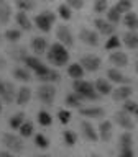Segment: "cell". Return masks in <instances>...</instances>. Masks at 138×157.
<instances>
[{"instance_id": "cell-1", "label": "cell", "mask_w": 138, "mask_h": 157, "mask_svg": "<svg viewBox=\"0 0 138 157\" xmlns=\"http://www.w3.org/2000/svg\"><path fill=\"white\" fill-rule=\"evenodd\" d=\"M48 59L49 62L54 64V66L61 67V66H66L69 62V51L67 48L61 44L59 41L53 43L51 46H49V51H48Z\"/></svg>"}, {"instance_id": "cell-2", "label": "cell", "mask_w": 138, "mask_h": 157, "mask_svg": "<svg viewBox=\"0 0 138 157\" xmlns=\"http://www.w3.org/2000/svg\"><path fill=\"white\" fill-rule=\"evenodd\" d=\"M72 90L77 93V95H81L84 100H89V101H97L100 95H99V92L95 90V85H94L92 82H87V80H74L72 82Z\"/></svg>"}, {"instance_id": "cell-3", "label": "cell", "mask_w": 138, "mask_h": 157, "mask_svg": "<svg viewBox=\"0 0 138 157\" xmlns=\"http://www.w3.org/2000/svg\"><path fill=\"white\" fill-rule=\"evenodd\" d=\"M56 13L51 12V10H43L41 13H38L34 17V25L39 31L43 33H49V29L53 28V25L56 23Z\"/></svg>"}, {"instance_id": "cell-4", "label": "cell", "mask_w": 138, "mask_h": 157, "mask_svg": "<svg viewBox=\"0 0 138 157\" xmlns=\"http://www.w3.org/2000/svg\"><path fill=\"white\" fill-rule=\"evenodd\" d=\"M2 142H3V146L7 147V151L13 152V154H20V152H23V149H25L23 137L13 134V132H5L2 136Z\"/></svg>"}, {"instance_id": "cell-5", "label": "cell", "mask_w": 138, "mask_h": 157, "mask_svg": "<svg viewBox=\"0 0 138 157\" xmlns=\"http://www.w3.org/2000/svg\"><path fill=\"white\" fill-rule=\"evenodd\" d=\"M56 93H58V90L53 83H41L36 90L39 101H43L44 105H53L54 100H56Z\"/></svg>"}, {"instance_id": "cell-6", "label": "cell", "mask_w": 138, "mask_h": 157, "mask_svg": "<svg viewBox=\"0 0 138 157\" xmlns=\"http://www.w3.org/2000/svg\"><path fill=\"white\" fill-rule=\"evenodd\" d=\"M79 39H81L82 44L86 46H91V48H97L100 44V34H99L95 29H91V28H81L79 29Z\"/></svg>"}, {"instance_id": "cell-7", "label": "cell", "mask_w": 138, "mask_h": 157, "mask_svg": "<svg viewBox=\"0 0 138 157\" xmlns=\"http://www.w3.org/2000/svg\"><path fill=\"white\" fill-rule=\"evenodd\" d=\"M56 38H58V41L61 44H64L67 49L74 46V34H72L71 28H69L67 25H59L56 28Z\"/></svg>"}, {"instance_id": "cell-8", "label": "cell", "mask_w": 138, "mask_h": 157, "mask_svg": "<svg viewBox=\"0 0 138 157\" xmlns=\"http://www.w3.org/2000/svg\"><path fill=\"white\" fill-rule=\"evenodd\" d=\"M81 66L86 72H97L102 67V59L95 54H86L81 57Z\"/></svg>"}, {"instance_id": "cell-9", "label": "cell", "mask_w": 138, "mask_h": 157, "mask_svg": "<svg viewBox=\"0 0 138 157\" xmlns=\"http://www.w3.org/2000/svg\"><path fill=\"white\" fill-rule=\"evenodd\" d=\"M94 26H95V31L102 36H112L115 33V25L110 23L107 18H95L94 20Z\"/></svg>"}, {"instance_id": "cell-10", "label": "cell", "mask_w": 138, "mask_h": 157, "mask_svg": "<svg viewBox=\"0 0 138 157\" xmlns=\"http://www.w3.org/2000/svg\"><path fill=\"white\" fill-rule=\"evenodd\" d=\"M113 118H115V123L118 126L122 128V129L125 131H133L135 129V121H133L132 115H128L127 111H117L115 115H113Z\"/></svg>"}, {"instance_id": "cell-11", "label": "cell", "mask_w": 138, "mask_h": 157, "mask_svg": "<svg viewBox=\"0 0 138 157\" xmlns=\"http://www.w3.org/2000/svg\"><path fill=\"white\" fill-rule=\"evenodd\" d=\"M107 78L110 82H115V83H120V85H130L132 83V78L125 75L120 69H117V67H112V69H108L107 71Z\"/></svg>"}, {"instance_id": "cell-12", "label": "cell", "mask_w": 138, "mask_h": 157, "mask_svg": "<svg viewBox=\"0 0 138 157\" xmlns=\"http://www.w3.org/2000/svg\"><path fill=\"white\" fill-rule=\"evenodd\" d=\"M108 61H110V64L117 69H122V67L128 66V56L123 51H120V49L112 51L110 54H108Z\"/></svg>"}, {"instance_id": "cell-13", "label": "cell", "mask_w": 138, "mask_h": 157, "mask_svg": "<svg viewBox=\"0 0 138 157\" xmlns=\"http://www.w3.org/2000/svg\"><path fill=\"white\" fill-rule=\"evenodd\" d=\"M97 132H99V139L104 141V142H108L112 139V136H113V124H112V121H108V120L100 121Z\"/></svg>"}, {"instance_id": "cell-14", "label": "cell", "mask_w": 138, "mask_h": 157, "mask_svg": "<svg viewBox=\"0 0 138 157\" xmlns=\"http://www.w3.org/2000/svg\"><path fill=\"white\" fill-rule=\"evenodd\" d=\"M81 129H82V136L86 137L89 142H97L99 141V132H97L95 128H94L92 123H89L87 120H82L81 121Z\"/></svg>"}, {"instance_id": "cell-15", "label": "cell", "mask_w": 138, "mask_h": 157, "mask_svg": "<svg viewBox=\"0 0 138 157\" xmlns=\"http://www.w3.org/2000/svg\"><path fill=\"white\" fill-rule=\"evenodd\" d=\"M132 95H133V88L130 85H120L112 92L113 101H127V100H130Z\"/></svg>"}, {"instance_id": "cell-16", "label": "cell", "mask_w": 138, "mask_h": 157, "mask_svg": "<svg viewBox=\"0 0 138 157\" xmlns=\"http://www.w3.org/2000/svg\"><path fill=\"white\" fill-rule=\"evenodd\" d=\"M30 48H31V51L34 52V56H39V54L46 52V49H48L46 38H43V36H34V38L31 39V43H30Z\"/></svg>"}, {"instance_id": "cell-17", "label": "cell", "mask_w": 138, "mask_h": 157, "mask_svg": "<svg viewBox=\"0 0 138 157\" xmlns=\"http://www.w3.org/2000/svg\"><path fill=\"white\" fill-rule=\"evenodd\" d=\"M94 85H95V90L99 92V95H100V97L112 95V92H113L112 83H110L108 78H97V80L94 82Z\"/></svg>"}, {"instance_id": "cell-18", "label": "cell", "mask_w": 138, "mask_h": 157, "mask_svg": "<svg viewBox=\"0 0 138 157\" xmlns=\"http://www.w3.org/2000/svg\"><path fill=\"white\" fill-rule=\"evenodd\" d=\"M17 92H18V88H15V85L12 82H5V88H3L0 98H2V101H5V103H12L15 98H17Z\"/></svg>"}, {"instance_id": "cell-19", "label": "cell", "mask_w": 138, "mask_h": 157, "mask_svg": "<svg viewBox=\"0 0 138 157\" xmlns=\"http://www.w3.org/2000/svg\"><path fill=\"white\" fill-rule=\"evenodd\" d=\"M122 43L128 49H138V31H127L122 36Z\"/></svg>"}, {"instance_id": "cell-20", "label": "cell", "mask_w": 138, "mask_h": 157, "mask_svg": "<svg viewBox=\"0 0 138 157\" xmlns=\"http://www.w3.org/2000/svg\"><path fill=\"white\" fill-rule=\"evenodd\" d=\"M30 100H31V88L30 87H20L18 92H17V98H15L17 105L25 106L30 103Z\"/></svg>"}, {"instance_id": "cell-21", "label": "cell", "mask_w": 138, "mask_h": 157, "mask_svg": "<svg viewBox=\"0 0 138 157\" xmlns=\"http://www.w3.org/2000/svg\"><path fill=\"white\" fill-rule=\"evenodd\" d=\"M122 23L127 26L128 31H136L138 29V15L135 12H128L123 15L122 18Z\"/></svg>"}, {"instance_id": "cell-22", "label": "cell", "mask_w": 138, "mask_h": 157, "mask_svg": "<svg viewBox=\"0 0 138 157\" xmlns=\"http://www.w3.org/2000/svg\"><path fill=\"white\" fill-rule=\"evenodd\" d=\"M15 20H17V25L20 26V29H23V31H31L33 23H31V20H30L28 13L18 12L17 15H15Z\"/></svg>"}, {"instance_id": "cell-23", "label": "cell", "mask_w": 138, "mask_h": 157, "mask_svg": "<svg viewBox=\"0 0 138 157\" xmlns=\"http://www.w3.org/2000/svg\"><path fill=\"white\" fill-rule=\"evenodd\" d=\"M84 74H86V71L81 66V62H72L67 66V75L71 78H74V80H81L84 77Z\"/></svg>"}, {"instance_id": "cell-24", "label": "cell", "mask_w": 138, "mask_h": 157, "mask_svg": "<svg viewBox=\"0 0 138 157\" xmlns=\"http://www.w3.org/2000/svg\"><path fill=\"white\" fill-rule=\"evenodd\" d=\"M79 113L86 118H102L105 115V110L100 106H87V108H79Z\"/></svg>"}, {"instance_id": "cell-25", "label": "cell", "mask_w": 138, "mask_h": 157, "mask_svg": "<svg viewBox=\"0 0 138 157\" xmlns=\"http://www.w3.org/2000/svg\"><path fill=\"white\" fill-rule=\"evenodd\" d=\"M7 52H8V56L12 57L13 61H17V62H23L25 57L28 56L25 46H12V48H8Z\"/></svg>"}, {"instance_id": "cell-26", "label": "cell", "mask_w": 138, "mask_h": 157, "mask_svg": "<svg viewBox=\"0 0 138 157\" xmlns=\"http://www.w3.org/2000/svg\"><path fill=\"white\" fill-rule=\"evenodd\" d=\"M43 64H44V62H43L38 56H34V54H28V56L25 57V61H23V66H25V67H28L30 71H33V72H34V71H38V69L41 67Z\"/></svg>"}, {"instance_id": "cell-27", "label": "cell", "mask_w": 138, "mask_h": 157, "mask_svg": "<svg viewBox=\"0 0 138 157\" xmlns=\"http://www.w3.org/2000/svg\"><path fill=\"white\" fill-rule=\"evenodd\" d=\"M13 77L20 82H30L31 80V72H30L28 67L18 66V67H15V71H13Z\"/></svg>"}, {"instance_id": "cell-28", "label": "cell", "mask_w": 138, "mask_h": 157, "mask_svg": "<svg viewBox=\"0 0 138 157\" xmlns=\"http://www.w3.org/2000/svg\"><path fill=\"white\" fill-rule=\"evenodd\" d=\"M82 103H84V98L81 95H77L76 92H71L66 97V105L69 108H82Z\"/></svg>"}, {"instance_id": "cell-29", "label": "cell", "mask_w": 138, "mask_h": 157, "mask_svg": "<svg viewBox=\"0 0 138 157\" xmlns=\"http://www.w3.org/2000/svg\"><path fill=\"white\" fill-rule=\"evenodd\" d=\"M122 18H123V13H122L120 10H118V8L115 7V5L107 10V20H108L110 23L117 25V23H120V21H122Z\"/></svg>"}, {"instance_id": "cell-30", "label": "cell", "mask_w": 138, "mask_h": 157, "mask_svg": "<svg viewBox=\"0 0 138 157\" xmlns=\"http://www.w3.org/2000/svg\"><path fill=\"white\" fill-rule=\"evenodd\" d=\"M15 5H17L18 12H31L36 7V2L34 0H15Z\"/></svg>"}, {"instance_id": "cell-31", "label": "cell", "mask_w": 138, "mask_h": 157, "mask_svg": "<svg viewBox=\"0 0 138 157\" xmlns=\"http://www.w3.org/2000/svg\"><path fill=\"white\" fill-rule=\"evenodd\" d=\"M25 118H26V116H25V113H23V111L15 113V115L8 120L10 128H12V129H20V126H22L23 123H25Z\"/></svg>"}, {"instance_id": "cell-32", "label": "cell", "mask_w": 138, "mask_h": 157, "mask_svg": "<svg viewBox=\"0 0 138 157\" xmlns=\"http://www.w3.org/2000/svg\"><path fill=\"white\" fill-rule=\"evenodd\" d=\"M12 5L10 3H5V5H0V23L2 25H7L12 18Z\"/></svg>"}, {"instance_id": "cell-33", "label": "cell", "mask_w": 138, "mask_h": 157, "mask_svg": "<svg viewBox=\"0 0 138 157\" xmlns=\"http://www.w3.org/2000/svg\"><path fill=\"white\" fill-rule=\"evenodd\" d=\"M58 17L61 20H64V21H69L72 18V8L67 3H61L58 7Z\"/></svg>"}, {"instance_id": "cell-34", "label": "cell", "mask_w": 138, "mask_h": 157, "mask_svg": "<svg viewBox=\"0 0 138 157\" xmlns=\"http://www.w3.org/2000/svg\"><path fill=\"white\" fill-rule=\"evenodd\" d=\"M122 46V38H118L117 34H112L108 36V39L105 41V49L107 51H117Z\"/></svg>"}, {"instance_id": "cell-35", "label": "cell", "mask_w": 138, "mask_h": 157, "mask_svg": "<svg viewBox=\"0 0 138 157\" xmlns=\"http://www.w3.org/2000/svg\"><path fill=\"white\" fill-rule=\"evenodd\" d=\"M3 36H5V39H7L8 43H17L18 39L22 38V29L20 28H8Z\"/></svg>"}, {"instance_id": "cell-36", "label": "cell", "mask_w": 138, "mask_h": 157, "mask_svg": "<svg viewBox=\"0 0 138 157\" xmlns=\"http://www.w3.org/2000/svg\"><path fill=\"white\" fill-rule=\"evenodd\" d=\"M118 146H120V149L133 146V136H132L130 131H125V132L120 134V137H118Z\"/></svg>"}, {"instance_id": "cell-37", "label": "cell", "mask_w": 138, "mask_h": 157, "mask_svg": "<svg viewBox=\"0 0 138 157\" xmlns=\"http://www.w3.org/2000/svg\"><path fill=\"white\" fill-rule=\"evenodd\" d=\"M123 111H127L128 115H135L138 116V101L135 100H127V101H123Z\"/></svg>"}, {"instance_id": "cell-38", "label": "cell", "mask_w": 138, "mask_h": 157, "mask_svg": "<svg viewBox=\"0 0 138 157\" xmlns=\"http://www.w3.org/2000/svg\"><path fill=\"white\" fill-rule=\"evenodd\" d=\"M59 78H61V75H59V72L58 71H54V69H51L46 75L41 77V78H38V80H41L43 83H54V82H58Z\"/></svg>"}, {"instance_id": "cell-39", "label": "cell", "mask_w": 138, "mask_h": 157, "mask_svg": "<svg viewBox=\"0 0 138 157\" xmlns=\"http://www.w3.org/2000/svg\"><path fill=\"white\" fill-rule=\"evenodd\" d=\"M38 123H39L41 126H51V123H53V116H51V113L41 110V111L38 113Z\"/></svg>"}, {"instance_id": "cell-40", "label": "cell", "mask_w": 138, "mask_h": 157, "mask_svg": "<svg viewBox=\"0 0 138 157\" xmlns=\"http://www.w3.org/2000/svg\"><path fill=\"white\" fill-rule=\"evenodd\" d=\"M108 7V0H94V12L95 13H107Z\"/></svg>"}, {"instance_id": "cell-41", "label": "cell", "mask_w": 138, "mask_h": 157, "mask_svg": "<svg viewBox=\"0 0 138 157\" xmlns=\"http://www.w3.org/2000/svg\"><path fill=\"white\" fill-rule=\"evenodd\" d=\"M115 7L120 10L123 15H125V13H128V12H132L133 2H132V0H118V2L115 3Z\"/></svg>"}, {"instance_id": "cell-42", "label": "cell", "mask_w": 138, "mask_h": 157, "mask_svg": "<svg viewBox=\"0 0 138 157\" xmlns=\"http://www.w3.org/2000/svg\"><path fill=\"white\" fill-rule=\"evenodd\" d=\"M20 136L22 137H30L33 134V123H30V121H25L22 126H20Z\"/></svg>"}, {"instance_id": "cell-43", "label": "cell", "mask_w": 138, "mask_h": 157, "mask_svg": "<svg viewBox=\"0 0 138 157\" xmlns=\"http://www.w3.org/2000/svg\"><path fill=\"white\" fill-rule=\"evenodd\" d=\"M63 139H64V142H66L67 146H76L77 136H76V132H72L71 129H67V131L63 132Z\"/></svg>"}, {"instance_id": "cell-44", "label": "cell", "mask_w": 138, "mask_h": 157, "mask_svg": "<svg viewBox=\"0 0 138 157\" xmlns=\"http://www.w3.org/2000/svg\"><path fill=\"white\" fill-rule=\"evenodd\" d=\"M34 144H36L39 149H48L49 147V139L44 134H36L34 136Z\"/></svg>"}, {"instance_id": "cell-45", "label": "cell", "mask_w": 138, "mask_h": 157, "mask_svg": "<svg viewBox=\"0 0 138 157\" xmlns=\"http://www.w3.org/2000/svg\"><path fill=\"white\" fill-rule=\"evenodd\" d=\"M58 120H59V123L61 124H67L69 121H71V111H67V110H59L58 111Z\"/></svg>"}, {"instance_id": "cell-46", "label": "cell", "mask_w": 138, "mask_h": 157, "mask_svg": "<svg viewBox=\"0 0 138 157\" xmlns=\"http://www.w3.org/2000/svg\"><path fill=\"white\" fill-rule=\"evenodd\" d=\"M64 3H67L72 10H82L84 8V0H66Z\"/></svg>"}, {"instance_id": "cell-47", "label": "cell", "mask_w": 138, "mask_h": 157, "mask_svg": "<svg viewBox=\"0 0 138 157\" xmlns=\"http://www.w3.org/2000/svg\"><path fill=\"white\" fill-rule=\"evenodd\" d=\"M117 157H135V152H133V147H123V149L118 151Z\"/></svg>"}, {"instance_id": "cell-48", "label": "cell", "mask_w": 138, "mask_h": 157, "mask_svg": "<svg viewBox=\"0 0 138 157\" xmlns=\"http://www.w3.org/2000/svg\"><path fill=\"white\" fill-rule=\"evenodd\" d=\"M0 157H17V155L10 151H0Z\"/></svg>"}, {"instance_id": "cell-49", "label": "cell", "mask_w": 138, "mask_h": 157, "mask_svg": "<svg viewBox=\"0 0 138 157\" xmlns=\"http://www.w3.org/2000/svg\"><path fill=\"white\" fill-rule=\"evenodd\" d=\"M5 67H7V59L3 56H0V71H3Z\"/></svg>"}, {"instance_id": "cell-50", "label": "cell", "mask_w": 138, "mask_h": 157, "mask_svg": "<svg viewBox=\"0 0 138 157\" xmlns=\"http://www.w3.org/2000/svg\"><path fill=\"white\" fill-rule=\"evenodd\" d=\"M3 88H5V82L0 78V95H2V92H3Z\"/></svg>"}, {"instance_id": "cell-51", "label": "cell", "mask_w": 138, "mask_h": 157, "mask_svg": "<svg viewBox=\"0 0 138 157\" xmlns=\"http://www.w3.org/2000/svg\"><path fill=\"white\" fill-rule=\"evenodd\" d=\"M2 108H3V101H2V98H0V113H2Z\"/></svg>"}, {"instance_id": "cell-52", "label": "cell", "mask_w": 138, "mask_h": 157, "mask_svg": "<svg viewBox=\"0 0 138 157\" xmlns=\"http://www.w3.org/2000/svg\"><path fill=\"white\" fill-rule=\"evenodd\" d=\"M39 2H43V3H51L53 0H39Z\"/></svg>"}, {"instance_id": "cell-53", "label": "cell", "mask_w": 138, "mask_h": 157, "mask_svg": "<svg viewBox=\"0 0 138 157\" xmlns=\"http://www.w3.org/2000/svg\"><path fill=\"white\" fill-rule=\"evenodd\" d=\"M5 3H8V0H0V5H5Z\"/></svg>"}, {"instance_id": "cell-54", "label": "cell", "mask_w": 138, "mask_h": 157, "mask_svg": "<svg viewBox=\"0 0 138 157\" xmlns=\"http://www.w3.org/2000/svg\"><path fill=\"white\" fill-rule=\"evenodd\" d=\"M38 157H51L49 154H41V155H38Z\"/></svg>"}, {"instance_id": "cell-55", "label": "cell", "mask_w": 138, "mask_h": 157, "mask_svg": "<svg viewBox=\"0 0 138 157\" xmlns=\"http://www.w3.org/2000/svg\"><path fill=\"white\" fill-rule=\"evenodd\" d=\"M91 157H102V155H99V154H92Z\"/></svg>"}, {"instance_id": "cell-56", "label": "cell", "mask_w": 138, "mask_h": 157, "mask_svg": "<svg viewBox=\"0 0 138 157\" xmlns=\"http://www.w3.org/2000/svg\"><path fill=\"white\" fill-rule=\"evenodd\" d=\"M136 74H138V62H136Z\"/></svg>"}, {"instance_id": "cell-57", "label": "cell", "mask_w": 138, "mask_h": 157, "mask_svg": "<svg viewBox=\"0 0 138 157\" xmlns=\"http://www.w3.org/2000/svg\"><path fill=\"white\" fill-rule=\"evenodd\" d=\"M0 43H2V34H0Z\"/></svg>"}, {"instance_id": "cell-58", "label": "cell", "mask_w": 138, "mask_h": 157, "mask_svg": "<svg viewBox=\"0 0 138 157\" xmlns=\"http://www.w3.org/2000/svg\"><path fill=\"white\" fill-rule=\"evenodd\" d=\"M84 2H86V0H84Z\"/></svg>"}, {"instance_id": "cell-59", "label": "cell", "mask_w": 138, "mask_h": 157, "mask_svg": "<svg viewBox=\"0 0 138 157\" xmlns=\"http://www.w3.org/2000/svg\"><path fill=\"white\" fill-rule=\"evenodd\" d=\"M136 118H138V116H136Z\"/></svg>"}]
</instances>
